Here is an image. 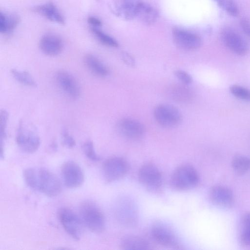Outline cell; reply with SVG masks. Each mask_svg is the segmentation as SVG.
I'll return each mask as SVG.
<instances>
[{
    "mask_svg": "<svg viewBox=\"0 0 250 250\" xmlns=\"http://www.w3.org/2000/svg\"><path fill=\"white\" fill-rule=\"evenodd\" d=\"M20 18L16 14L0 12V32L3 34H9L17 26Z\"/></svg>",
    "mask_w": 250,
    "mask_h": 250,
    "instance_id": "24",
    "label": "cell"
},
{
    "mask_svg": "<svg viewBox=\"0 0 250 250\" xmlns=\"http://www.w3.org/2000/svg\"><path fill=\"white\" fill-rule=\"evenodd\" d=\"M8 113L5 109L0 111V156H3V141L7 137L6 129L8 121Z\"/></svg>",
    "mask_w": 250,
    "mask_h": 250,
    "instance_id": "29",
    "label": "cell"
},
{
    "mask_svg": "<svg viewBox=\"0 0 250 250\" xmlns=\"http://www.w3.org/2000/svg\"><path fill=\"white\" fill-rule=\"evenodd\" d=\"M150 246L147 240L135 235L125 236L120 243L121 249L125 250H146L150 249Z\"/></svg>",
    "mask_w": 250,
    "mask_h": 250,
    "instance_id": "21",
    "label": "cell"
},
{
    "mask_svg": "<svg viewBox=\"0 0 250 250\" xmlns=\"http://www.w3.org/2000/svg\"><path fill=\"white\" fill-rule=\"evenodd\" d=\"M10 72L14 78L22 84L32 87L37 86V82L28 72L14 68Z\"/></svg>",
    "mask_w": 250,
    "mask_h": 250,
    "instance_id": "27",
    "label": "cell"
},
{
    "mask_svg": "<svg viewBox=\"0 0 250 250\" xmlns=\"http://www.w3.org/2000/svg\"><path fill=\"white\" fill-rule=\"evenodd\" d=\"M23 178L30 188L48 197L56 196L62 191V187L59 179L46 169L26 168L23 172Z\"/></svg>",
    "mask_w": 250,
    "mask_h": 250,
    "instance_id": "1",
    "label": "cell"
},
{
    "mask_svg": "<svg viewBox=\"0 0 250 250\" xmlns=\"http://www.w3.org/2000/svg\"><path fill=\"white\" fill-rule=\"evenodd\" d=\"M39 47L42 52L49 56L60 54L63 48V43L58 36L48 34L44 35L39 42Z\"/></svg>",
    "mask_w": 250,
    "mask_h": 250,
    "instance_id": "18",
    "label": "cell"
},
{
    "mask_svg": "<svg viewBox=\"0 0 250 250\" xmlns=\"http://www.w3.org/2000/svg\"><path fill=\"white\" fill-rule=\"evenodd\" d=\"M87 22L90 25V27H100L102 26V21L97 18L90 16L87 19Z\"/></svg>",
    "mask_w": 250,
    "mask_h": 250,
    "instance_id": "37",
    "label": "cell"
},
{
    "mask_svg": "<svg viewBox=\"0 0 250 250\" xmlns=\"http://www.w3.org/2000/svg\"><path fill=\"white\" fill-rule=\"evenodd\" d=\"M213 0L229 15L236 17L239 14L238 7L233 0Z\"/></svg>",
    "mask_w": 250,
    "mask_h": 250,
    "instance_id": "30",
    "label": "cell"
},
{
    "mask_svg": "<svg viewBox=\"0 0 250 250\" xmlns=\"http://www.w3.org/2000/svg\"><path fill=\"white\" fill-rule=\"evenodd\" d=\"M32 11L52 22L60 24L65 22L62 15L56 6L51 2L36 6L32 8Z\"/></svg>",
    "mask_w": 250,
    "mask_h": 250,
    "instance_id": "19",
    "label": "cell"
},
{
    "mask_svg": "<svg viewBox=\"0 0 250 250\" xmlns=\"http://www.w3.org/2000/svg\"><path fill=\"white\" fill-rule=\"evenodd\" d=\"M143 0H113V6L116 14L125 20H131L136 18Z\"/></svg>",
    "mask_w": 250,
    "mask_h": 250,
    "instance_id": "15",
    "label": "cell"
},
{
    "mask_svg": "<svg viewBox=\"0 0 250 250\" xmlns=\"http://www.w3.org/2000/svg\"><path fill=\"white\" fill-rule=\"evenodd\" d=\"M230 93L236 98L250 103V90L238 84H233L229 87Z\"/></svg>",
    "mask_w": 250,
    "mask_h": 250,
    "instance_id": "31",
    "label": "cell"
},
{
    "mask_svg": "<svg viewBox=\"0 0 250 250\" xmlns=\"http://www.w3.org/2000/svg\"><path fill=\"white\" fill-rule=\"evenodd\" d=\"M129 165L124 158L112 157L103 163L102 171L104 179L108 183H112L124 178L128 172Z\"/></svg>",
    "mask_w": 250,
    "mask_h": 250,
    "instance_id": "6",
    "label": "cell"
},
{
    "mask_svg": "<svg viewBox=\"0 0 250 250\" xmlns=\"http://www.w3.org/2000/svg\"><path fill=\"white\" fill-rule=\"evenodd\" d=\"M150 234L154 241L161 246L175 248L179 245L178 238L173 229L164 223L154 224Z\"/></svg>",
    "mask_w": 250,
    "mask_h": 250,
    "instance_id": "11",
    "label": "cell"
},
{
    "mask_svg": "<svg viewBox=\"0 0 250 250\" xmlns=\"http://www.w3.org/2000/svg\"><path fill=\"white\" fill-rule=\"evenodd\" d=\"M16 141L19 147L27 153L35 152L41 145L40 136L35 128L23 121L19 123Z\"/></svg>",
    "mask_w": 250,
    "mask_h": 250,
    "instance_id": "4",
    "label": "cell"
},
{
    "mask_svg": "<svg viewBox=\"0 0 250 250\" xmlns=\"http://www.w3.org/2000/svg\"><path fill=\"white\" fill-rule=\"evenodd\" d=\"M80 217L83 223L91 231L103 232L105 227V218L101 208L90 201L83 202L80 206Z\"/></svg>",
    "mask_w": 250,
    "mask_h": 250,
    "instance_id": "2",
    "label": "cell"
},
{
    "mask_svg": "<svg viewBox=\"0 0 250 250\" xmlns=\"http://www.w3.org/2000/svg\"><path fill=\"white\" fill-rule=\"evenodd\" d=\"M176 77L183 84L188 85L192 82V78L187 72L182 70H177L174 72Z\"/></svg>",
    "mask_w": 250,
    "mask_h": 250,
    "instance_id": "33",
    "label": "cell"
},
{
    "mask_svg": "<svg viewBox=\"0 0 250 250\" xmlns=\"http://www.w3.org/2000/svg\"><path fill=\"white\" fill-rule=\"evenodd\" d=\"M231 166L234 171L237 174L243 175L250 168V159L247 156L237 155L233 158Z\"/></svg>",
    "mask_w": 250,
    "mask_h": 250,
    "instance_id": "26",
    "label": "cell"
},
{
    "mask_svg": "<svg viewBox=\"0 0 250 250\" xmlns=\"http://www.w3.org/2000/svg\"><path fill=\"white\" fill-rule=\"evenodd\" d=\"M240 23L244 32L250 37V21L244 18L241 20Z\"/></svg>",
    "mask_w": 250,
    "mask_h": 250,
    "instance_id": "36",
    "label": "cell"
},
{
    "mask_svg": "<svg viewBox=\"0 0 250 250\" xmlns=\"http://www.w3.org/2000/svg\"><path fill=\"white\" fill-rule=\"evenodd\" d=\"M209 197L212 203L220 207L230 208L234 203L232 191L224 186L215 185L211 187L209 192Z\"/></svg>",
    "mask_w": 250,
    "mask_h": 250,
    "instance_id": "17",
    "label": "cell"
},
{
    "mask_svg": "<svg viewBox=\"0 0 250 250\" xmlns=\"http://www.w3.org/2000/svg\"><path fill=\"white\" fill-rule=\"evenodd\" d=\"M59 220L64 230L74 239L79 240L82 230V221L72 209L60 208L58 212Z\"/></svg>",
    "mask_w": 250,
    "mask_h": 250,
    "instance_id": "9",
    "label": "cell"
},
{
    "mask_svg": "<svg viewBox=\"0 0 250 250\" xmlns=\"http://www.w3.org/2000/svg\"><path fill=\"white\" fill-rule=\"evenodd\" d=\"M154 116L162 126L170 128L178 125L182 120L180 111L175 106L169 104H160L154 109Z\"/></svg>",
    "mask_w": 250,
    "mask_h": 250,
    "instance_id": "8",
    "label": "cell"
},
{
    "mask_svg": "<svg viewBox=\"0 0 250 250\" xmlns=\"http://www.w3.org/2000/svg\"><path fill=\"white\" fill-rule=\"evenodd\" d=\"M83 61L86 66L94 74L100 77H105L109 74L107 67L94 55H86Z\"/></svg>",
    "mask_w": 250,
    "mask_h": 250,
    "instance_id": "22",
    "label": "cell"
},
{
    "mask_svg": "<svg viewBox=\"0 0 250 250\" xmlns=\"http://www.w3.org/2000/svg\"><path fill=\"white\" fill-rule=\"evenodd\" d=\"M172 38L175 45L185 50H193L200 47L202 41L197 34L181 28H174Z\"/></svg>",
    "mask_w": 250,
    "mask_h": 250,
    "instance_id": "12",
    "label": "cell"
},
{
    "mask_svg": "<svg viewBox=\"0 0 250 250\" xmlns=\"http://www.w3.org/2000/svg\"><path fill=\"white\" fill-rule=\"evenodd\" d=\"M90 30L97 40L103 44L111 47H117L118 43L113 38L104 33L100 27H90Z\"/></svg>",
    "mask_w": 250,
    "mask_h": 250,
    "instance_id": "28",
    "label": "cell"
},
{
    "mask_svg": "<svg viewBox=\"0 0 250 250\" xmlns=\"http://www.w3.org/2000/svg\"><path fill=\"white\" fill-rule=\"evenodd\" d=\"M138 177L140 183L148 190L153 192L161 190L163 176L155 165L147 163L143 165L139 170Z\"/></svg>",
    "mask_w": 250,
    "mask_h": 250,
    "instance_id": "5",
    "label": "cell"
},
{
    "mask_svg": "<svg viewBox=\"0 0 250 250\" xmlns=\"http://www.w3.org/2000/svg\"><path fill=\"white\" fill-rule=\"evenodd\" d=\"M170 98L175 102L181 104L189 103L193 99L192 91L186 84H174L168 90Z\"/></svg>",
    "mask_w": 250,
    "mask_h": 250,
    "instance_id": "20",
    "label": "cell"
},
{
    "mask_svg": "<svg viewBox=\"0 0 250 250\" xmlns=\"http://www.w3.org/2000/svg\"><path fill=\"white\" fill-rule=\"evenodd\" d=\"M158 16V13L155 8L143 2L139 8L136 18L144 24L151 25L157 21Z\"/></svg>",
    "mask_w": 250,
    "mask_h": 250,
    "instance_id": "23",
    "label": "cell"
},
{
    "mask_svg": "<svg viewBox=\"0 0 250 250\" xmlns=\"http://www.w3.org/2000/svg\"><path fill=\"white\" fill-rule=\"evenodd\" d=\"M239 239L243 246L250 247V211L245 212L241 218Z\"/></svg>",
    "mask_w": 250,
    "mask_h": 250,
    "instance_id": "25",
    "label": "cell"
},
{
    "mask_svg": "<svg viewBox=\"0 0 250 250\" xmlns=\"http://www.w3.org/2000/svg\"><path fill=\"white\" fill-rule=\"evenodd\" d=\"M55 79L59 87L68 97L76 99L80 96V87L71 74L66 71L60 70L56 74Z\"/></svg>",
    "mask_w": 250,
    "mask_h": 250,
    "instance_id": "14",
    "label": "cell"
},
{
    "mask_svg": "<svg viewBox=\"0 0 250 250\" xmlns=\"http://www.w3.org/2000/svg\"><path fill=\"white\" fill-rule=\"evenodd\" d=\"M221 36L224 44L233 53L243 56L248 53L249 47L247 42L234 30L225 29L222 31Z\"/></svg>",
    "mask_w": 250,
    "mask_h": 250,
    "instance_id": "13",
    "label": "cell"
},
{
    "mask_svg": "<svg viewBox=\"0 0 250 250\" xmlns=\"http://www.w3.org/2000/svg\"><path fill=\"white\" fill-rule=\"evenodd\" d=\"M200 180L199 173L191 165H182L177 167L170 177V184L175 190L187 191L196 187Z\"/></svg>",
    "mask_w": 250,
    "mask_h": 250,
    "instance_id": "3",
    "label": "cell"
},
{
    "mask_svg": "<svg viewBox=\"0 0 250 250\" xmlns=\"http://www.w3.org/2000/svg\"><path fill=\"white\" fill-rule=\"evenodd\" d=\"M115 214L119 222L124 226L132 227L137 223V208L135 203L129 198L123 197L118 200Z\"/></svg>",
    "mask_w": 250,
    "mask_h": 250,
    "instance_id": "7",
    "label": "cell"
},
{
    "mask_svg": "<svg viewBox=\"0 0 250 250\" xmlns=\"http://www.w3.org/2000/svg\"><path fill=\"white\" fill-rule=\"evenodd\" d=\"M121 56L122 60L126 64L131 67L135 65V60L129 53L126 52H124L122 53Z\"/></svg>",
    "mask_w": 250,
    "mask_h": 250,
    "instance_id": "35",
    "label": "cell"
},
{
    "mask_svg": "<svg viewBox=\"0 0 250 250\" xmlns=\"http://www.w3.org/2000/svg\"><path fill=\"white\" fill-rule=\"evenodd\" d=\"M83 151L85 156L93 162L100 160L101 157L96 152L92 141H87L82 146Z\"/></svg>",
    "mask_w": 250,
    "mask_h": 250,
    "instance_id": "32",
    "label": "cell"
},
{
    "mask_svg": "<svg viewBox=\"0 0 250 250\" xmlns=\"http://www.w3.org/2000/svg\"><path fill=\"white\" fill-rule=\"evenodd\" d=\"M61 175L65 186L69 188H79L84 181V175L81 167L73 161H68L63 164Z\"/></svg>",
    "mask_w": 250,
    "mask_h": 250,
    "instance_id": "10",
    "label": "cell"
},
{
    "mask_svg": "<svg viewBox=\"0 0 250 250\" xmlns=\"http://www.w3.org/2000/svg\"><path fill=\"white\" fill-rule=\"evenodd\" d=\"M62 136L64 145L68 148H71L76 146L75 140L66 129L62 130Z\"/></svg>",
    "mask_w": 250,
    "mask_h": 250,
    "instance_id": "34",
    "label": "cell"
},
{
    "mask_svg": "<svg viewBox=\"0 0 250 250\" xmlns=\"http://www.w3.org/2000/svg\"><path fill=\"white\" fill-rule=\"evenodd\" d=\"M117 127L124 137L132 140L138 139L144 134V126L139 121L131 119L124 118L119 121Z\"/></svg>",
    "mask_w": 250,
    "mask_h": 250,
    "instance_id": "16",
    "label": "cell"
}]
</instances>
